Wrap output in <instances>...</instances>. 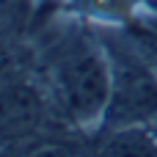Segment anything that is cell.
I'll return each instance as SVG.
<instances>
[{
    "label": "cell",
    "mask_w": 157,
    "mask_h": 157,
    "mask_svg": "<svg viewBox=\"0 0 157 157\" xmlns=\"http://www.w3.org/2000/svg\"><path fill=\"white\" fill-rule=\"evenodd\" d=\"M97 157H157V141L144 124L113 127L108 141L97 149Z\"/></svg>",
    "instance_id": "277c9868"
},
{
    "label": "cell",
    "mask_w": 157,
    "mask_h": 157,
    "mask_svg": "<svg viewBox=\"0 0 157 157\" xmlns=\"http://www.w3.org/2000/svg\"><path fill=\"white\" fill-rule=\"evenodd\" d=\"M55 83L66 113L77 121H94L108 110L110 69L88 39H72L55 61Z\"/></svg>",
    "instance_id": "6da1fadb"
},
{
    "label": "cell",
    "mask_w": 157,
    "mask_h": 157,
    "mask_svg": "<svg viewBox=\"0 0 157 157\" xmlns=\"http://www.w3.org/2000/svg\"><path fill=\"white\" fill-rule=\"evenodd\" d=\"M41 121V102L30 86L8 83L0 88V135L22 138Z\"/></svg>",
    "instance_id": "3957f363"
},
{
    "label": "cell",
    "mask_w": 157,
    "mask_h": 157,
    "mask_svg": "<svg viewBox=\"0 0 157 157\" xmlns=\"http://www.w3.org/2000/svg\"><path fill=\"white\" fill-rule=\"evenodd\" d=\"M25 157H83L75 144H61V141H47L33 146Z\"/></svg>",
    "instance_id": "8992f818"
},
{
    "label": "cell",
    "mask_w": 157,
    "mask_h": 157,
    "mask_svg": "<svg viewBox=\"0 0 157 157\" xmlns=\"http://www.w3.org/2000/svg\"><path fill=\"white\" fill-rule=\"evenodd\" d=\"M30 14V0H0V33L17 30Z\"/></svg>",
    "instance_id": "5b68a950"
},
{
    "label": "cell",
    "mask_w": 157,
    "mask_h": 157,
    "mask_svg": "<svg viewBox=\"0 0 157 157\" xmlns=\"http://www.w3.org/2000/svg\"><path fill=\"white\" fill-rule=\"evenodd\" d=\"M157 116V77L135 58L113 55L110 66V99L105 119L110 127L146 124Z\"/></svg>",
    "instance_id": "7a4b0ae2"
}]
</instances>
